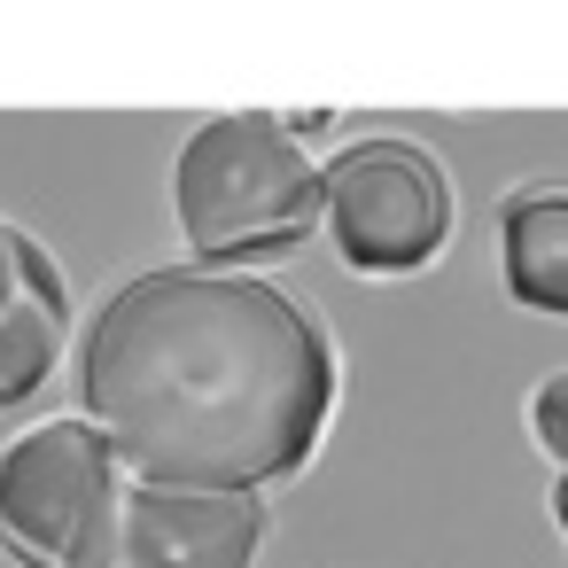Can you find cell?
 <instances>
[{
  "instance_id": "obj_1",
  "label": "cell",
  "mask_w": 568,
  "mask_h": 568,
  "mask_svg": "<svg viewBox=\"0 0 568 568\" xmlns=\"http://www.w3.org/2000/svg\"><path fill=\"white\" fill-rule=\"evenodd\" d=\"M343 358L281 281L156 265L102 296L79 343V405L141 483L273 490L327 444Z\"/></svg>"
},
{
  "instance_id": "obj_2",
  "label": "cell",
  "mask_w": 568,
  "mask_h": 568,
  "mask_svg": "<svg viewBox=\"0 0 568 568\" xmlns=\"http://www.w3.org/2000/svg\"><path fill=\"white\" fill-rule=\"evenodd\" d=\"M172 219L203 273L296 257L320 226V164L281 118L219 110L172 156Z\"/></svg>"
},
{
  "instance_id": "obj_3",
  "label": "cell",
  "mask_w": 568,
  "mask_h": 568,
  "mask_svg": "<svg viewBox=\"0 0 568 568\" xmlns=\"http://www.w3.org/2000/svg\"><path fill=\"white\" fill-rule=\"evenodd\" d=\"M118 452L87 413L32 420L0 444V545L24 568H118Z\"/></svg>"
},
{
  "instance_id": "obj_4",
  "label": "cell",
  "mask_w": 568,
  "mask_h": 568,
  "mask_svg": "<svg viewBox=\"0 0 568 568\" xmlns=\"http://www.w3.org/2000/svg\"><path fill=\"white\" fill-rule=\"evenodd\" d=\"M320 226H327L343 273L405 281L452 250L459 195H452V172L420 141L374 133V141L335 149V164H320Z\"/></svg>"
},
{
  "instance_id": "obj_5",
  "label": "cell",
  "mask_w": 568,
  "mask_h": 568,
  "mask_svg": "<svg viewBox=\"0 0 568 568\" xmlns=\"http://www.w3.org/2000/svg\"><path fill=\"white\" fill-rule=\"evenodd\" d=\"M273 514L250 490L133 483L118 521V568H250Z\"/></svg>"
},
{
  "instance_id": "obj_6",
  "label": "cell",
  "mask_w": 568,
  "mask_h": 568,
  "mask_svg": "<svg viewBox=\"0 0 568 568\" xmlns=\"http://www.w3.org/2000/svg\"><path fill=\"white\" fill-rule=\"evenodd\" d=\"M63 343H71V281L55 250L32 226L0 219V413L32 405L55 382Z\"/></svg>"
},
{
  "instance_id": "obj_7",
  "label": "cell",
  "mask_w": 568,
  "mask_h": 568,
  "mask_svg": "<svg viewBox=\"0 0 568 568\" xmlns=\"http://www.w3.org/2000/svg\"><path fill=\"white\" fill-rule=\"evenodd\" d=\"M498 281L521 312L568 320V180H529L498 203Z\"/></svg>"
},
{
  "instance_id": "obj_8",
  "label": "cell",
  "mask_w": 568,
  "mask_h": 568,
  "mask_svg": "<svg viewBox=\"0 0 568 568\" xmlns=\"http://www.w3.org/2000/svg\"><path fill=\"white\" fill-rule=\"evenodd\" d=\"M529 436H537V452H545V459H560V467H568V366H560V374H545V382L529 389Z\"/></svg>"
},
{
  "instance_id": "obj_9",
  "label": "cell",
  "mask_w": 568,
  "mask_h": 568,
  "mask_svg": "<svg viewBox=\"0 0 568 568\" xmlns=\"http://www.w3.org/2000/svg\"><path fill=\"white\" fill-rule=\"evenodd\" d=\"M552 521H560V537H568V467L552 475Z\"/></svg>"
}]
</instances>
